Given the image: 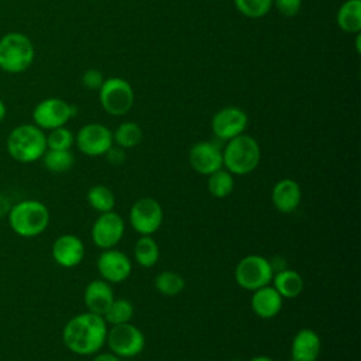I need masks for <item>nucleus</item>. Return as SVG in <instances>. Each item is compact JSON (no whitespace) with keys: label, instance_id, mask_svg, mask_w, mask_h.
<instances>
[{"label":"nucleus","instance_id":"1","mask_svg":"<svg viewBox=\"0 0 361 361\" xmlns=\"http://www.w3.org/2000/svg\"><path fill=\"white\" fill-rule=\"evenodd\" d=\"M107 323L103 316L85 312L69 319L62 330L65 347L78 355L97 354L106 344Z\"/></svg>","mask_w":361,"mask_h":361},{"label":"nucleus","instance_id":"2","mask_svg":"<svg viewBox=\"0 0 361 361\" xmlns=\"http://www.w3.org/2000/svg\"><path fill=\"white\" fill-rule=\"evenodd\" d=\"M6 145L13 159L31 164L42 158L47 151V135L35 124H20L10 131Z\"/></svg>","mask_w":361,"mask_h":361},{"label":"nucleus","instance_id":"3","mask_svg":"<svg viewBox=\"0 0 361 361\" xmlns=\"http://www.w3.org/2000/svg\"><path fill=\"white\" fill-rule=\"evenodd\" d=\"M221 154L224 169L238 176L251 173L261 161L258 141L245 133L228 140Z\"/></svg>","mask_w":361,"mask_h":361},{"label":"nucleus","instance_id":"4","mask_svg":"<svg viewBox=\"0 0 361 361\" xmlns=\"http://www.w3.org/2000/svg\"><path fill=\"white\" fill-rule=\"evenodd\" d=\"M34 58V44L25 34L10 31L0 38V71L11 75L25 72Z\"/></svg>","mask_w":361,"mask_h":361},{"label":"nucleus","instance_id":"5","mask_svg":"<svg viewBox=\"0 0 361 361\" xmlns=\"http://www.w3.org/2000/svg\"><path fill=\"white\" fill-rule=\"evenodd\" d=\"M8 223L17 235L35 237L48 227L49 210L39 200H23L10 207Z\"/></svg>","mask_w":361,"mask_h":361},{"label":"nucleus","instance_id":"6","mask_svg":"<svg viewBox=\"0 0 361 361\" xmlns=\"http://www.w3.org/2000/svg\"><path fill=\"white\" fill-rule=\"evenodd\" d=\"M99 100L103 110L110 116H124L134 104V90L131 85L118 76L104 79L99 89Z\"/></svg>","mask_w":361,"mask_h":361},{"label":"nucleus","instance_id":"7","mask_svg":"<svg viewBox=\"0 0 361 361\" xmlns=\"http://www.w3.org/2000/svg\"><path fill=\"white\" fill-rule=\"evenodd\" d=\"M274 269L268 258L251 254L238 261L234 269L235 282L245 290H257L272 282Z\"/></svg>","mask_w":361,"mask_h":361},{"label":"nucleus","instance_id":"8","mask_svg":"<svg viewBox=\"0 0 361 361\" xmlns=\"http://www.w3.org/2000/svg\"><path fill=\"white\" fill-rule=\"evenodd\" d=\"M106 344L110 351L120 358H133L145 347L144 333L134 324L123 323L111 326L107 330Z\"/></svg>","mask_w":361,"mask_h":361},{"label":"nucleus","instance_id":"9","mask_svg":"<svg viewBox=\"0 0 361 361\" xmlns=\"http://www.w3.org/2000/svg\"><path fill=\"white\" fill-rule=\"evenodd\" d=\"M75 114V106L59 97H48L34 107L32 121L41 130H54L65 126Z\"/></svg>","mask_w":361,"mask_h":361},{"label":"nucleus","instance_id":"10","mask_svg":"<svg viewBox=\"0 0 361 361\" xmlns=\"http://www.w3.org/2000/svg\"><path fill=\"white\" fill-rule=\"evenodd\" d=\"M128 220L131 227L140 235H152L162 224V206L154 197H141L133 203L128 213Z\"/></svg>","mask_w":361,"mask_h":361},{"label":"nucleus","instance_id":"11","mask_svg":"<svg viewBox=\"0 0 361 361\" xmlns=\"http://www.w3.org/2000/svg\"><path fill=\"white\" fill-rule=\"evenodd\" d=\"M75 144L83 155L102 157L114 144L113 131L100 123H89L79 128Z\"/></svg>","mask_w":361,"mask_h":361},{"label":"nucleus","instance_id":"12","mask_svg":"<svg viewBox=\"0 0 361 361\" xmlns=\"http://www.w3.org/2000/svg\"><path fill=\"white\" fill-rule=\"evenodd\" d=\"M126 224L123 217L116 212L100 213L92 227V240L102 250L114 248L123 238Z\"/></svg>","mask_w":361,"mask_h":361},{"label":"nucleus","instance_id":"13","mask_svg":"<svg viewBox=\"0 0 361 361\" xmlns=\"http://www.w3.org/2000/svg\"><path fill=\"white\" fill-rule=\"evenodd\" d=\"M210 126L213 134L219 140L228 141L245 131L248 126V116L237 106H226L214 113Z\"/></svg>","mask_w":361,"mask_h":361},{"label":"nucleus","instance_id":"14","mask_svg":"<svg viewBox=\"0 0 361 361\" xmlns=\"http://www.w3.org/2000/svg\"><path fill=\"white\" fill-rule=\"evenodd\" d=\"M97 271L102 279L109 283H120L126 281L133 269L130 258L120 250H104L97 258Z\"/></svg>","mask_w":361,"mask_h":361},{"label":"nucleus","instance_id":"15","mask_svg":"<svg viewBox=\"0 0 361 361\" xmlns=\"http://www.w3.org/2000/svg\"><path fill=\"white\" fill-rule=\"evenodd\" d=\"M189 164L200 175H210L223 168V154L217 144L199 141L189 151Z\"/></svg>","mask_w":361,"mask_h":361},{"label":"nucleus","instance_id":"16","mask_svg":"<svg viewBox=\"0 0 361 361\" xmlns=\"http://www.w3.org/2000/svg\"><path fill=\"white\" fill-rule=\"evenodd\" d=\"M54 261L63 268H73L79 265L85 257L83 241L73 234L59 235L51 248Z\"/></svg>","mask_w":361,"mask_h":361},{"label":"nucleus","instance_id":"17","mask_svg":"<svg viewBox=\"0 0 361 361\" xmlns=\"http://www.w3.org/2000/svg\"><path fill=\"white\" fill-rule=\"evenodd\" d=\"M271 200L278 212L285 214L293 213L302 202V189L296 180L283 178L274 185Z\"/></svg>","mask_w":361,"mask_h":361},{"label":"nucleus","instance_id":"18","mask_svg":"<svg viewBox=\"0 0 361 361\" xmlns=\"http://www.w3.org/2000/svg\"><path fill=\"white\" fill-rule=\"evenodd\" d=\"M322 341L319 334L312 329H300L292 338V361H316L319 358Z\"/></svg>","mask_w":361,"mask_h":361},{"label":"nucleus","instance_id":"19","mask_svg":"<svg viewBox=\"0 0 361 361\" xmlns=\"http://www.w3.org/2000/svg\"><path fill=\"white\" fill-rule=\"evenodd\" d=\"M114 299V292L110 283L104 279H94L89 282L83 292V300L87 312L103 316Z\"/></svg>","mask_w":361,"mask_h":361},{"label":"nucleus","instance_id":"20","mask_svg":"<svg viewBox=\"0 0 361 361\" xmlns=\"http://www.w3.org/2000/svg\"><path fill=\"white\" fill-rule=\"evenodd\" d=\"M282 305L283 298L271 283L252 292L251 307L252 312L261 319L275 317L282 310Z\"/></svg>","mask_w":361,"mask_h":361},{"label":"nucleus","instance_id":"21","mask_svg":"<svg viewBox=\"0 0 361 361\" xmlns=\"http://www.w3.org/2000/svg\"><path fill=\"white\" fill-rule=\"evenodd\" d=\"M272 286L283 299H293L299 296L305 288V281L298 271L281 269L272 276Z\"/></svg>","mask_w":361,"mask_h":361},{"label":"nucleus","instance_id":"22","mask_svg":"<svg viewBox=\"0 0 361 361\" xmlns=\"http://www.w3.org/2000/svg\"><path fill=\"white\" fill-rule=\"evenodd\" d=\"M337 25L348 34L361 31V0H345L337 11Z\"/></svg>","mask_w":361,"mask_h":361},{"label":"nucleus","instance_id":"23","mask_svg":"<svg viewBox=\"0 0 361 361\" xmlns=\"http://www.w3.org/2000/svg\"><path fill=\"white\" fill-rule=\"evenodd\" d=\"M134 258L142 268H151L158 262L159 247L152 235H140L134 245Z\"/></svg>","mask_w":361,"mask_h":361},{"label":"nucleus","instance_id":"24","mask_svg":"<svg viewBox=\"0 0 361 361\" xmlns=\"http://www.w3.org/2000/svg\"><path fill=\"white\" fill-rule=\"evenodd\" d=\"M141 140L142 130L135 121H124L113 133V142L124 149L137 147Z\"/></svg>","mask_w":361,"mask_h":361},{"label":"nucleus","instance_id":"25","mask_svg":"<svg viewBox=\"0 0 361 361\" xmlns=\"http://www.w3.org/2000/svg\"><path fill=\"white\" fill-rule=\"evenodd\" d=\"M87 203L99 213L111 212L116 206V197L113 190L106 185H94L87 190Z\"/></svg>","mask_w":361,"mask_h":361},{"label":"nucleus","instance_id":"26","mask_svg":"<svg viewBox=\"0 0 361 361\" xmlns=\"http://www.w3.org/2000/svg\"><path fill=\"white\" fill-rule=\"evenodd\" d=\"M207 189L213 197L224 199L227 197L234 189V175L230 173L227 169H217L216 172L210 173L207 178Z\"/></svg>","mask_w":361,"mask_h":361},{"label":"nucleus","instance_id":"27","mask_svg":"<svg viewBox=\"0 0 361 361\" xmlns=\"http://www.w3.org/2000/svg\"><path fill=\"white\" fill-rule=\"evenodd\" d=\"M134 316V305L124 298L113 299L110 306L103 314V319L106 320L107 324L116 326V324H123L128 323Z\"/></svg>","mask_w":361,"mask_h":361},{"label":"nucleus","instance_id":"28","mask_svg":"<svg viewBox=\"0 0 361 361\" xmlns=\"http://www.w3.org/2000/svg\"><path fill=\"white\" fill-rule=\"evenodd\" d=\"M44 166L56 173L69 171L75 164V157L71 149H47L42 155Z\"/></svg>","mask_w":361,"mask_h":361},{"label":"nucleus","instance_id":"29","mask_svg":"<svg viewBox=\"0 0 361 361\" xmlns=\"http://www.w3.org/2000/svg\"><path fill=\"white\" fill-rule=\"evenodd\" d=\"M155 289L165 296L179 295L185 288V279L175 271H162L154 279Z\"/></svg>","mask_w":361,"mask_h":361},{"label":"nucleus","instance_id":"30","mask_svg":"<svg viewBox=\"0 0 361 361\" xmlns=\"http://www.w3.org/2000/svg\"><path fill=\"white\" fill-rule=\"evenodd\" d=\"M234 6L248 18H261L271 11L274 0H234Z\"/></svg>","mask_w":361,"mask_h":361},{"label":"nucleus","instance_id":"31","mask_svg":"<svg viewBox=\"0 0 361 361\" xmlns=\"http://www.w3.org/2000/svg\"><path fill=\"white\" fill-rule=\"evenodd\" d=\"M75 144L73 133L65 126L49 130L47 135V149H71Z\"/></svg>","mask_w":361,"mask_h":361},{"label":"nucleus","instance_id":"32","mask_svg":"<svg viewBox=\"0 0 361 361\" xmlns=\"http://www.w3.org/2000/svg\"><path fill=\"white\" fill-rule=\"evenodd\" d=\"M104 82V76L100 71L97 69H87L85 71V73L82 75V83L86 89L90 90H99L100 86Z\"/></svg>","mask_w":361,"mask_h":361},{"label":"nucleus","instance_id":"33","mask_svg":"<svg viewBox=\"0 0 361 361\" xmlns=\"http://www.w3.org/2000/svg\"><path fill=\"white\" fill-rule=\"evenodd\" d=\"M276 10L285 17L296 16L302 8V0H274Z\"/></svg>","mask_w":361,"mask_h":361},{"label":"nucleus","instance_id":"34","mask_svg":"<svg viewBox=\"0 0 361 361\" xmlns=\"http://www.w3.org/2000/svg\"><path fill=\"white\" fill-rule=\"evenodd\" d=\"M104 155L111 165H121L126 161V149L118 145H111Z\"/></svg>","mask_w":361,"mask_h":361},{"label":"nucleus","instance_id":"35","mask_svg":"<svg viewBox=\"0 0 361 361\" xmlns=\"http://www.w3.org/2000/svg\"><path fill=\"white\" fill-rule=\"evenodd\" d=\"M92 361H123V358L117 357L113 353H102V354H97Z\"/></svg>","mask_w":361,"mask_h":361},{"label":"nucleus","instance_id":"36","mask_svg":"<svg viewBox=\"0 0 361 361\" xmlns=\"http://www.w3.org/2000/svg\"><path fill=\"white\" fill-rule=\"evenodd\" d=\"M10 202H8V199L4 196V195H1L0 193V217L1 216H4L6 213H8V210H10Z\"/></svg>","mask_w":361,"mask_h":361},{"label":"nucleus","instance_id":"37","mask_svg":"<svg viewBox=\"0 0 361 361\" xmlns=\"http://www.w3.org/2000/svg\"><path fill=\"white\" fill-rule=\"evenodd\" d=\"M6 114H7V107H6L4 102L0 99V123L4 120Z\"/></svg>","mask_w":361,"mask_h":361},{"label":"nucleus","instance_id":"38","mask_svg":"<svg viewBox=\"0 0 361 361\" xmlns=\"http://www.w3.org/2000/svg\"><path fill=\"white\" fill-rule=\"evenodd\" d=\"M250 361H275V360H272V358L268 357V355H255V357H252Z\"/></svg>","mask_w":361,"mask_h":361},{"label":"nucleus","instance_id":"39","mask_svg":"<svg viewBox=\"0 0 361 361\" xmlns=\"http://www.w3.org/2000/svg\"><path fill=\"white\" fill-rule=\"evenodd\" d=\"M230 361H243V360H238V358H234V360H230Z\"/></svg>","mask_w":361,"mask_h":361},{"label":"nucleus","instance_id":"40","mask_svg":"<svg viewBox=\"0 0 361 361\" xmlns=\"http://www.w3.org/2000/svg\"><path fill=\"white\" fill-rule=\"evenodd\" d=\"M0 72H1V71H0Z\"/></svg>","mask_w":361,"mask_h":361}]
</instances>
